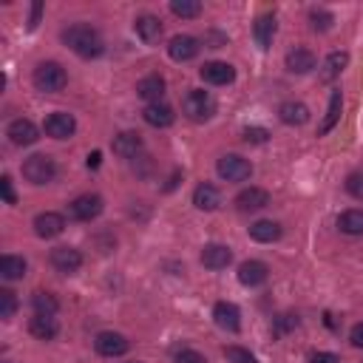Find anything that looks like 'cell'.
I'll use <instances>...</instances> for the list:
<instances>
[{
	"instance_id": "obj_7",
	"label": "cell",
	"mask_w": 363,
	"mask_h": 363,
	"mask_svg": "<svg viewBox=\"0 0 363 363\" xmlns=\"http://www.w3.org/2000/svg\"><path fill=\"white\" fill-rule=\"evenodd\" d=\"M43 128H46V134L51 139H71L74 131H77V119L71 114H66V111H54V114H48Z\"/></svg>"
},
{
	"instance_id": "obj_38",
	"label": "cell",
	"mask_w": 363,
	"mask_h": 363,
	"mask_svg": "<svg viewBox=\"0 0 363 363\" xmlns=\"http://www.w3.org/2000/svg\"><path fill=\"white\" fill-rule=\"evenodd\" d=\"M267 139H269V131H267V128H245V142L264 145Z\"/></svg>"
},
{
	"instance_id": "obj_3",
	"label": "cell",
	"mask_w": 363,
	"mask_h": 363,
	"mask_svg": "<svg viewBox=\"0 0 363 363\" xmlns=\"http://www.w3.org/2000/svg\"><path fill=\"white\" fill-rule=\"evenodd\" d=\"M185 114L193 119V123H207V119L216 114V100H213V94H210V91H202V88L188 91V97H185Z\"/></svg>"
},
{
	"instance_id": "obj_44",
	"label": "cell",
	"mask_w": 363,
	"mask_h": 363,
	"mask_svg": "<svg viewBox=\"0 0 363 363\" xmlns=\"http://www.w3.org/2000/svg\"><path fill=\"white\" fill-rule=\"evenodd\" d=\"M100 162H103V154H100V150H94V154H88V168H100Z\"/></svg>"
},
{
	"instance_id": "obj_39",
	"label": "cell",
	"mask_w": 363,
	"mask_h": 363,
	"mask_svg": "<svg viewBox=\"0 0 363 363\" xmlns=\"http://www.w3.org/2000/svg\"><path fill=\"white\" fill-rule=\"evenodd\" d=\"M176 363H207V360H204V355L196 352V349H182V352L176 355Z\"/></svg>"
},
{
	"instance_id": "obj_33",
	"label": "cell",
	"mask_w": 363,
	"mask_h": 363,
	"mask_svg": "<svg viewBox=\"0 0 363 363\" xmlns=\"http://www.w3.org/2000/svg\"><path fill=\"white\" fill-rule=\"evenodd\" d=\"M170 12L182 20H191V17L202 15V3L199 0H170Z\"/></svg>"
},
{
	"instance_id": "obj_35",
	"label": "cell",
	"mask_w": 363,
	"mask_h": 363,
	"mask_svg": "<svg viewBox=\"0 0 363 363\" xmlns=\"http://www.w3.org/2000/svg\"><path fill=\"white\" fill-rule=\"evenodd\" d=\"M224 357L230 363H258V357L250 352V349H241V346H227L224 349Z\"/></svg>"
},
{
	"instance_id": "obj_42",
	"label": "cell",
	"mask_w": 363,
	"mask_h": 363,
	"mask_svg": "<svg viewBox=\"0 0 363 363\" xmlns=\"http://www.w3.org/2000/svg\"><path fill=\"white\" fill-rule=\"evenodd\" d=\"M349 341H352V346L363 349V324H355V326H352V332H349Z\"/></svg>"
},
{
	"instance_id": "obj_5",
	"label": "cell",
	"mask_w": 363,
	"mask_h": 363,
	"mask_svg": "<svg viewBox=\"0 0 363 363\" xmlns=\"http://www.w3.org/2000/svg\"><path fill=\"white\" fill-rule=\"evenodd\" d=\"M103 196L97 193H82L77 196L71 204H69V216L77 219V222H94L100 213H103Z\"/></svg>"
},
{
	"instance_id": "obj_6",
	"label": "cell",
	"mask_w": 363,
	"mask_h": 363,
	"mask_svg": "<svg viewBox=\"0 0 363 363\" xmlns=\"http://www.w3.org/2000/svg\"><path fill=\"white\" fill-rule=\"evenodd\" d=\"M216 170H219V176L227 179V182H245V179H250L253 165H250L245 157H238V154H224V157L219 159Z\"/></svg>"
},
{
	"instance_id": "obj_28",
	"label": "cell",
	"mask_w": 363,
	"mask_h": 363,
	"mask_svg": "<svg viewBox=\"0 0 363 363\" xmlns=\"http://www.w3.org/2000/svg\"><path fill=\"white\" fill-rule=\"evenodd\" d=\"M253 35H256V43H258L261 48H269V46H272V37H276V17H272V15L258 17L256 26H253Z\"/></svg>"
},
{
	"instance_id": "obj_16",
	"label": "cell",
	"mask_w": 363,
	"mask_h": 363,
	"mask_svg": "<svg viewBox=\"0 0 363 363\" xmlns=\"http://www.w3.org/2000/svg\"><path fill=\"white\" fill-rule=\"evenodd\" d=\"M269 204V193L264 188H245L236 196V207L241 213H250V210H261Z\"/></svg>"
},
{
	"instance_id": "obj_17",
	"label": "cell",
	"mask_w": 363,
	"mask_h": 363,
	"mask_svg": "<svg viewBox=\"0 0 363 363\" xmlns=\"http://www.w3.org/2000/svg\"><path fill=\"white\" fill-rule=\"evenodd\" d=\"M63 230H66V219L60 213H51V210H48V213L35 216V233L40 238H57Z\"/></svg>"
},
{
	"instance_id": "obj_29",
	"label": "cell",
	"mask_w": 363,
	"mask_h": 363,
	"mask_svg": "<svg viewBox=\"0 0 363 363\" xmlns=\"http://www.w3.org/2000/svg\"><path fill=\"white\" fill-rule=\"evenodd\" d=\"M346 66H349V54H346V51H332V54L326 57V63H324V80L332 82Z\"/></svg>"
},
{
	"instance_id": "obj_21",
	"label": "cell",
	"mask_w": 363,
	"mask_h": 363,
	"mask_svg": "<svg viewBox=\"0 0 363 363\" xmlns=\"http://www.w3.org/2000/svg\"><path fill=\"white\" fill-rule=\"evenodd\" d=\"M230 261H233V253H230V247H224V245H207V247L202 250V264H204L207 269H224Z\"/></svg>"
},
{
	"instance_id": "obj_41",
	"label": "cell",
	"mask_w": 363,
	"mask_h": 363,
	"mask_svg": "<svg viewBox=\"0 0 363 363\" xmlns=\"http://www.w3.org/2000/svg\"><path fill=\"white\" fill-rule=\"evenodd\" d=\"M310 363H338V355H332V352H312Z\"/></svg>"
},
{
	"instance_id": "obj_24",
	"label": "cell",
	"mask_w": 363,
	"mask_h": 363,
	"mask_svg": "<svg viewBox=\"0 0 363 363\" xmlns=\"http://www.w3.org/2000/svg\"><path fill=\"white\" fill-rule=\"evenodd\" d=\"M341 108H344V97H341V91H332L329 94V108H326V116H324V123L318 128V136H326L332 128L338 125V119H341Z\"/></svg>"
},
{
	"instance_id": "obj_4",
	"label": "cell",
	"mask_w": 363,
	"mask_h": 363,
	"mask_svg": "<svg viewBox=\"0 0 363 363\" xmlns=\"http://www.w3.org/2000/svg\"><path fill=\"white\" fill-rule=\"evenodd\" d=\"M23 176H26V182H32V185H48V182H54V176H57V165H54L51 157L35 154L23 162Z\"/></svg>"
},
{
	"instance_id": "obj_8",
	"label": "cell",
	"mask_w": 363,
	"mask_h": 363,
	"mask_svg": "<svg viewBox=\"0 0 363 363\" xmlns=\"http://www.w3.org/2000/svg\"><path fill=\"white\" fill-rule=\"evenodd\" d=\"M94 349L103 357H119V355L128 352V338L119 335V332H100L94 338Z\"/></svg>"
},
{
	"instance_id": "obj_2",
	"label": "cell",
	"mask_w": 363,
	"mask_h": 363,
	"mask_svg": "<svg viewBox=\"0 0 363 363\" xmlns=\"http://www.w3.org/2000/svg\"><path fill=\"white\" fill-rule=\"evenodd\" d=\"M35 85L37 91H43V94H57V91H63L66 82H69V74L66 69L60 66V63H40L35 69Z\"/></svg>"
},
{
	"instance_id": "obj_13",
	"label": "cell",
	"mask_w": 363,
	"mask_h": 363,
	"mask_svg": "<svg viewBox=\"0 0 363 363\" xmlns=\"http://www.w3.org/2000/svg\"><path fill=\"white\" fill-rule=\"evenodd\" d=\"M111 150H114L116 157H123V159H134L139 150H142V136H139L136 131H123V134L114 136Z\"/></svg>"
},
{
	"instance_id": "obj_11",
	"label": "cell",
	"mask_w": 363,
	"mask_h": 363,
	"mask_svg": "<svg viewBox=\"0 0 363 363\" xmlns=\"http://www.w3.org/2000/svg\"><path fill=\"white\" fill-rule=\"evenodd\" d=\"M199 40L191 37V35H176L170 43H168V54L170 60H176V63H188V60H193L199 54Z\"/></svg>"
},
{
	"instance_id": "obj_19",
	"label": "cell",
	"mask_w": 363,
	"mask_h": 363,
	"mask_svg": "<svg viewBox=\"0 0 363 363\" xmlns=\"http://www.w3.org/2000/svg\"><path fill=\"white\" fill-rule=\"evenodd\" d=\"M269 276V269L264 261H245L238 267V281L245 284V287H261Z\"/></svg>"
},
{
	"instance_id": "obj_12",
	"label": "cell",
	"mask_w": 363,
	"mask_h": 363,
	"mask_svg": "<svg viewBox=\"0 0 363 363\" xmlns=\"http://www.w3.org/2000/svg\"><path fill=\"white\" fill-rule=\"evenodd\" d=\"M136 94H139L148 105L162 103V97H165V77H159V74H148V77H142V80L136 82Z\"/></svg>"
},
{
	"instance_id": "obj_31",
	"label": "cell",
	"mask_w": 363,
	"mask_h": 363,
	"mask_svg": "<svg viewBox=\"0 0 363 363\" xmlns=\"http://www.w3.org/2000/svg\"><path fill=\"white\" fill-rule=\"evenodd\" d=\"M32 307H35V315H57V310H60V301L51 295V292H35L32 295Z\"/></svg>"
},
{
	"instance_id": "obj_9",
	"label": "cell",
	"mask_w": 363,
	"mask_h": 363,
	"mask_svg": "<svg viewBox=\"0 0 363 363\" xmlns=\"http://www.w3.org/2000/svg\"><path fill=\"white\" fill-rule=\"evenodd\" d=\"M6 136L15 145L26 148V145H35L40 139V131H37V125L32 123V119H15V123H9V128H6Z\"/></svg>"
},
{
	"instance_id": "obj_18",
	"label": "cell",
	"mask_w": 363,
	"mask_h": 363,
	"mask_svg": "<svg viewBox=\"0 0 363 363\" xmlns=\"http://www.w3.org/2000/svg\"><path fill=\"white\" fill-rule=\"evenodd\" d=\"M134 28L142 43H157L162 37V20L157 15H139L134 20Z\"/></svg>"
},
{
	"instance_id": "obj_45",
	"label": "cell",
	"mask_w": 363,
	"mask_h": 363,
	"mask_svg": "<svg viewBox=\"0 0 363 363\" xmlns=\"http://www.w3.org/2000/svg\"><path fill=\"white\" fill-rule=\"evenodd\" d=\"M131 363H139V360H131Z\"/></svg>"
},
{
	"instance_id": "obj_22",
	"label": "cell",
	"mask_w": 363,
	"mask_h": 363,
	"mask_svg": "<svg viewBox=\"0 0 363 363\" xmlns=\"http://www.w3.org/2000/svg\"><path fill=\"white\" fill-rule=\"evenodd\" d=\"M315 63H318V60H315V54L310 48H292L287 54V69L292 74H310L315 69Z\"/></svg>"
},
{
	"instance_id": "obj_26",
	"label": "cell",
	"mask_w": 363,
	"mask_h": 363,
	"mask_svg": "<svg viewBox=\"0 0 363 363\" xmlns=\"http://www.w3.org/2000/svg\"><path fill=\"white\" fill-rule=\"evenodd\" d=\"M193 204L199 207V210H216L219 204H222V193L213 188V185H199L196 191H193Z\"/></svg>"
},
{
	"instance_id": "obj_40",
	"label": "cell",
	"mask_w": 363,
	"mask_h": 363,
	"mask_svg": "<svg viewBox=\"0 0 363 363\" xmlns=\"http://www.w3.org/2000/svg\"><path fill=\"white\" fill-rule=\"evenodd\" d=\"M0 191H3V199H6V204H15L17 199H15V191H12V179L9 176H3L0 179Z\"/></svg>"
},
{
	"instance_id": "obj_25",
	"label": "cell",
	"mask_w": 363,
	"mask_h": 363,
	"mask_svg": "<svg viewBox=\"0 0 363 363\" xmlns=\"http://www.w3.org/2000/svg\"><path fill=\"white\" fill-rule=\"evenodd\" d=\"M278 116H281L284 125H304L310 119V108L304 103H284L278 108Z\"/></svg>"
},
{
	"instance_id": "obj_27",
	"label": "cell",
	"mask_w": 363,
	"mask_h": 363,
	"mask_svg": "<svg viewBox=\"0 0 363 363\" xmlns=\"http://www.w3.org/2000/svg\"><path fill=\"white\" fill-rule=\"evenodd\" d=\"M28 332H32L37 341H51L57 335V321L51 315H35L28 321Z\"/></svg>"
},
{
	"instance_id": "obj_20",
	"label": "cell",
	"mask_w": 363,
	"mask_h": 363,
	"mask_svg": "<svg viewBox=\"0 0 363 363\" xmlns=\"http://www.w3.org/2000/svg\"><path fill=\"white\" fill-rule=\"evenodd\" d=\"M142 116H145V123H148V125H154V128H168V125H173V119H176L173 108H170V105H165V103L145 105Z\"/></svg>"
},
{
	"instance_id": "obj_14",
	"label": "cell",
	"mask_w": 363,
	"mask_h": 363,
	"mask_svg": "<svg viewBox=\"0 0 363 363\" xmlns=\"http://www.w3.org/2000/svg\"><path fill=\"white\" fill-rule=\"evenodd\" d=\"M51 264L57 272H66L69 276V272H77L82 267V256L74 247H57V250H51Z\"/></svg>"
},
{
	"instance_id": "obj_32",
	"label": "cell",
	"mask_w": 363,
	"mask_h": 363,
	"mask_svg": "<svg viewBox=\"0 0 363 363\" xmlns=\"http://www.w3.org/2000/svg\"><path fill=\"white\" fill-rule=\"evenodd\" d=\"M338 227L346 236H363V210H346V213H341Z\"/></svg>"
},
{
	"instance_id": "obj_1",
	"label": "cell",
	"mask_w": 363,
	"mask_h": 363,
	"mask_svg": "<svg viewBox=\"0 0 363 363\" xmlns=\"http://www.w3.org/2000/svg\"><path fill=\"white\" fill-rule=\"evenodd\" d=\"M63 40H66V46H69L74 54H80L82 60H94V57H100V54L105 51V43H103L100 32H97V28H91V26H85V23L69 26L66 32H63Z\"/></svg>"
},
{
	"instance_id": "obj_37",
	"label": "cell",
	"mask_w": 363,
	"mask_h": 363,
	"mask_svg": "<svg viewBox=\"0 0 363 363\" xmlns=\"http://www.w3.org/2000/svg\"><path fill=\"white\" fill-rule=\"evenodd\" d=\"M346 191H349L355 199L363 202V170H355V173L346 176Z\"/></svg>"
},
{
	"instance_id": "obj_10",
	"label": "cell",
	"mask_w": 363,
	"mask_h": 363,
	"mask_svg": "<svg viewBox=\"0 0 363 363\" xmlns=\"http://www.w3.org/2000/svg\"><path fill=\"white\" fill-rule=\"evenodd\" d=\"M202 80L210 82V85H230L236 80V69L230 63H222V60H213V63H204L199 69Z\"/></svg>"
},
{
	"instance_id": "obj_15",
	"label": "cell",
	"mask_w": 363,
	"mask_h": 363,
	"mask_svg": "<svg viewBox=\"0 0 363 363\" xmlns=\"http://www.w3.org/2000/svg\"><path fill=\"white\" fill-rule=\"evenodd\" d=\"M213 321H216V326H222V329H227V332H238V326H241V312H238L236 304H230V301H219V304L213 307Z\"/></svg>"
},
{
	"instance_id": "obj_43",
	"label": "cell",
	"mask_w": 363,
	"mask_h": 363,
	"mask_svg": "<svg viewBox=\"0 0 363 363\" xmlns=\"http://www.w3.org/2000/svg\"><path fill=\"white\" fill-rule=\"evenodd\" d=\"M40 15H43V3H35V9H32V20H28V28H37Z\"/></svg>"
},
{
	"instance_id": "obj_36",
	"label": "cell",
	"mask_w": 363,
	"mask_h": 363,
	"mask_svg": "<svg viewBox=\"0 0 363 363\" xmlns=\"http://www.w3.org/2000/svg\"><path fill=\"white\" fill-rule=\"evenodd\" d=\"M332 23H335V17H332L329 12H324V9H312L310 12V26L315 28V32H326Z\"/></svg>"
},
{
	"instance_id": "obj_23",
	"label": "cell",
	"mask_w": 363,
	"mask_h": 363,
	"mask_svg": "<svg viewBox=\"0 0 363 363\" xmlns=\"http://www.w3.org/2000/svg\"><path fill=\"white\" fill-rule=\"evenodd\" d=\"M250 238L258 241V245H272V241L281 238V224L269 222V219H261V222L250 224Z\"/></svg>"
},
{
	"instance_id": "obj_30",
	"label": "cell",
	"mask_w": 363,
	"mask_h": 363,
	"mask_svg": "<svg viewBox=\"0 0 363 363\" xmlns=\"http://www.w3.org/2000/svg\"><path fill=\"white\" fill-rule=\"evenodd\" d=\"M0 276H3L6 281L23 278L26 276V261L20 256H3L0 258Z\"/></svg>"
},
{
	"instance_id": "obj_34",
	"label": "cell",
	"mask_w": 363,
	"mask_h": 363,
	"mask_svg": "<svg viewBox=\"0 0 363 363\" xmlns=\"http://www.w3.org/2000/svg\"><path fill=\"white\" fill-rule=\"evenodd\" d=\"M17 312V298L12 290H0V318L9 321Z\"/></svg>"
}]
</instances>
